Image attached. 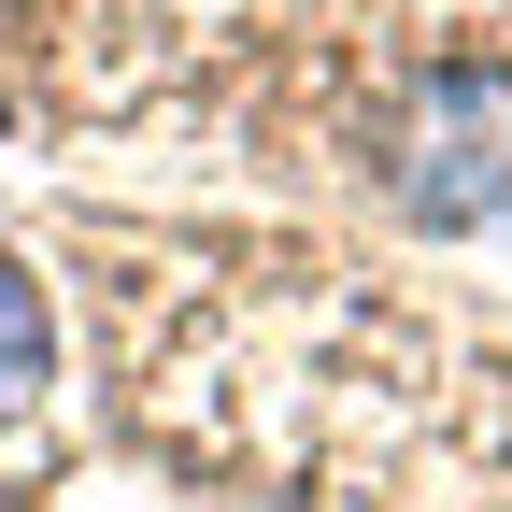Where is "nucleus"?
I'll return each mask as SVG.
<instances>
[{
  "mask_svg": "<svg viewBox=\"0 0 512 512\" xmlns=\"http://www.w3.org/2000/svg\"><path fill=\"white\" fill-rule=\"evenodd\" d=\"M384 185H399L413 228H498L512 214V86L484 72V57H456V72H427L399 100Z\"/></svg>",
  "mask_w": 512,
  "mask_h": 512,
  "instance_id": "nucleus-1",
  "label": "nucleus"
},
{
  "mask_svg": "<svg viewBox=\"0 0 512 512\" xmlns=\"http://www.w3.org/2000/svg\"><path fill=\"white\" fill-rule=\"evenodd\" d=\"M43 384H57V313L29 285V256H0V441L43 413Z\"/></svg>",
  "mask_w": 512,
  "mask_h": 512,
  "instance_id": "nucleus-2",
  "label": "nucleus"
}]
</instances>
